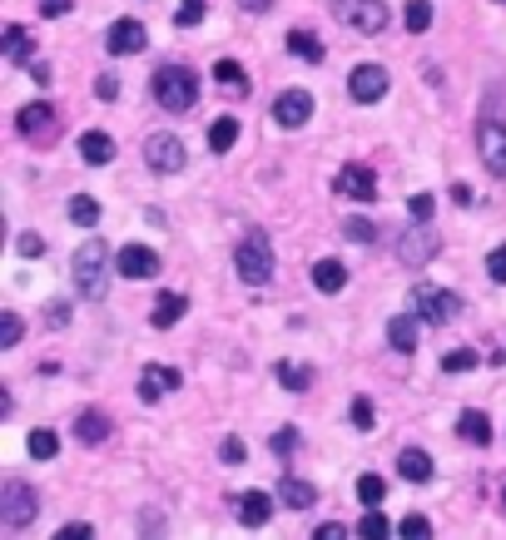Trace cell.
Returning a JSON list of instances; mask_svg holds the SVG:
<instances>
[{"label":"cell","mask_w":506,"mask_h":540,"mask_svg":"<svg viewBox=\"0 0 506 540\" xmlns=\"http://www.w3.org/2000/svg\"><path fill=\"white\" fill-rule=\"evenodd\" d=\"M70 5H75V0H40V15H45V21H60Z\"/></svg>","instance_id":"f907efd6"},{"label":"cell","mask_w":506,"mask_h":540,"mask_svg":"<svg viewBox=\"0 0 506 540\" xmlns=\"http://www.w3.org/2000/svg\"><path fill=\"white\" fill-rule=\"evenodd\" d=\"M338 193H343V199H357V203H373L377 199V174L367 169V164H343Z\"/></svg>","instance_id":"4fadbf2b"},{"label":"cell","mask_w":506,"mask_h":540,"mask_svg":"<svg viewBox=\"0 0 506 540\" xmlns=\"http://www.w3.org/2000/svg\"><path fill=\"white\" fill-rule=\"evenodd\" d=\"M486 278L506 287V244H496L492 253H486Z\"/></svg>","instance_id":"7bdbcfd3"},{"label":"cell","mask_w":506,"mask_h":540,"mask_svg":"<svg viewBox=\"0 0 506 540\" xmlns=\"http://www.w3.org/2000/svg\"><path fill=\"white\" fill-rule=\"evenodd\" d=\"M442 253V234L432 223H412L407 234H398V263L402 268H427Z\"/></svg>","instance_id":"8992f818"},{"label":"cell","mask_w":506,"mask_h":540,"mask_svg":"<svg viewBox=\"0 0 506 540\" xmlns=\"http://www.w3.org/2000/svg\"><path fill=\"white\" fill-rule=\"evenodd\" d=\"M412 313H417L422 322H432V328H442V322H452L457 313H462V297H457L452 287L417 283V287H412Z\"/></svg>","instance_id":"277c9868"},{"label":"cell","mask_w":506,"mask_h":540,"mask_svg":"<svg viewBox=\"0 0 506 540\" xmlns=\"http://www.w3.org/2000/svg\"><path fill=\"white\" fill-rule=\"evenodd\" d=\"M279 501L288 510H308L313 501H318V486H313V481H298V476H283L279 481Z\"/></svg>","instance_id":"44dd1931"},{"label":"cell","mask_w":506,"mask_h":540,"mask_svg":"<svg viewBox=\"0 0 506 540\" xmlns=\"http://www.w3.org/2000/svg\"><path fill=\"white\" fill-rule=\"evenodd\" d=\"M234 268H238V278L253 283V287H263L273 278V248H269V234H263V228H248V234L238 238Z\"/></svg>","instance_id":"3957f363"},{"label":"cell","mask_w":506,"mask_h":540,"mask_svg":"<svg viewBox=\"0 0 506 540\" xmlns=\"http://www.w3.org/2000/svg\"><path fill=\"white\" fill-rule=\"evenodd\" d=\"M357 536H363V540H382V536H392V520L382 516L377 506H367V516L357 520Z\"/></svg>","instance_id":"1f68e13d"},{"label":"cell","mask_w":506,"mask_h":540,"mask_svg":"<svg viewBox=\"0 0 506 540\" xmlns=\"http://www.w3.org/2000/svg\"><path fill=\"white\" fill-rule=\"evenodd\" d=\"M502 501H506V486H502Z\"/></svg>","instance_id":"9f6ffc18"},{"label":"cell","mask_w":506,"mask_h":540,"mask_svg":"<svg viewBox=\"0 0 506 540\" xmlns=\"http://www.w3.org/2000/svg\"><path fill=\"white\" fill-rule=\"evenodd\" d=\"M75 436H80L85 446L109 441V416H105V412H95V407H90V412H80V416H75Z\"/></svg>","instance_id":"d4e9b609"},{"label":"cell","mask_w":506,"mask_h":540,"mask_svg":"<svg viewBox=\"0 0 506 540\" xmlns=\"http://www.w3.org/2000/svg\"><path fill=\"white\" fill-rule=\"evenodd\" d=\"M402 21H407L412 35H427L432 30V5L427 0H407V5H402Z\"/></svg>","instance_id":"4dcf8cb0"},{"label":"cell","mask_w":506,"mask_h":540,"mask_svg":"<svg viewBox=\"0 0 506 540\" xmlns=\"http://www.w3.org/2000/svg\"><path fill=\"white\" fill-rule=\"evenodd\" d=\"M25 446H30V456H35V461H50V456L60 451V436H55V432H45V426H35V432H30V441H25Z\"/></svg>","instance_id":"836d02e7"},{"label":"cell","mask_w":506,"mask_h":540,"mask_svg":"<svg viewBox=\"0 0 506 540\" xmlns=\"http://www.w3.org/2000/svg\"><path fill=\"white\" fill-rule=\"evenodd\" d=\"M398 476H407V481H432V456L422 451V446H407V451H398Z\"/></svg>","instance_id":"603a6c76"},{"label":"cell","mask_w":506,"mask_h":540,"mask_svg":"<svg viewBox=\"0 0 506 540\" xmlns=\"http://www.w3.org/2000/svg\"><path fill=\"white\" fill-rule=\"evenodd\" d=\"M338 21L357 35H382L392 25V11L382 0H338Z\"/></svg>","instance_id":"52a82bcc"},{"label":"cell","mask_w":506,"mask_h":540,"mask_svg":"<svg viewBox=\"0 0 506 540\" xmlns=\"http://www.w3.org/2000/svg\"><path fill=\"white\" fill-rule=\"evenodd\" d=\"M214 80L228 90V95H238V99H244L248 90H253V85H248V74H244V64H238V60H214Z\"/></svg>","instance_id":"4316f807"},{"label":"cell","mask_w":506,"mask_h":540,"mask_svg":"<svg viewBox=\"0 0 506 540\" xmlns=\"http://www.w3.org/2000/svg\"><path fill=\"white\" fill-rule=\"evenodd\" d=\"M140 526H144V530H164V516H159V510H144Z\"/></svg>","instance_id":"db71d44e"},{"label":"cell","mask_w":506,"mask_h":540,"mask_svg":"<svg viewBox=\"0 0 506 540\" xmlns=\"http://www.w3.org/2000/svg\"><path fill=\"white\" fill-rule=\"evenodd\" d=\"M288 50L298 55V60H308V64H323L328 45L318 40V35H313V30H293V35H288Z\"/></svg>","instance_id":"83f0119b"},{"label":"cell","mask_w":506,"mask_h":540,"mask_svg":"<svg viewBox=\"0 0 506 540\" xmlns=\"http://www.w3.org/2000/svg\"><path fill=\"white\" fill-rule=\"evenodd\" d=\"M318 536H347V526H338V520H323V526H318Z\"/></svg>","instance_id":"11a10c76"},{"label":"cell","mask_w":506,"mask_h":540,"mask_svg":"<svg viewBox=\"0 0 506 540\" xmlns=\"http://www.w3.org/2000/svg\"><path fill=\"white\" fill-rule=\"evenodd\" d=\"M234 144H238V119L234 115L214 119V124H209V149H214V154H228Z\"/></svg>","instance_id":"f1b7e54d"},{"label":"cell","mask_w":506,"mask_h":540,"mask_svg":"<svg viewBox=\"0 0 506 540\" xmlns=\"http://www.w3.org/2000/svg\"><path fill=\"white\" fill-rule=\"evenodd\" d=\"M234 516L244 520L248 530L269 526V516H273V496H269V491H244V496H234Z\"/></svg>","instance_id":"9a60e30c"},{"label":"cell","mask_w":506,"mask_h":540,"mask_svg":"<svg viewBox=\"0 0 506 540\" xmlns=\"http://www.w3.org/2000/svg\"><path fill=\"white\" fill-rule=\"evenodd\" d=\"M452 203H462V209H472V189H467V184H452Z\"/></svg>","instance_id":"f5cc1de1"},{"label":"cell","mask_w":506,"mask_h":540,"mask_svg":"<svg viewBox=\"0 0 506 540\" xmlns=\"http://www.w3.org/2000/svg\"><path fill=\"white\" fill-rule=\"evenodd\" d=\"M502 5H506V0H502Z\"/></svg>","instance_id":"6f0895ef"},{"label":"cell","mask_w":506,"mask_h":540,"mask_svg":"<svg viewBox=\"0 0 506 540\" xmlns=\"http://www.w3.org/2000/svg\"><path fill=\"white\" fill-rule=\"evenodd\" d=\"M15 129H21L25 139H45L55 129V109L50 105H25L21 115H15Z\"/></svg>","instance_id":"e0dca14e"},{"label":"cell","mask_w":506,"mask_h":540,"mask_svg":"<svg viewBox=\"0 0 506 540\" xmlns=\"http://www.w3.org/2000/svg\"><path fill=\"white\" fill-rule=\"evenodd\" d=\"M21 332H25L21 313H0V347H15V342H21Z\"/></svg>","instance_id":"ab89813d"},{"label":"cell","mask_w":506,"mask_h":540,"mask_svg":"<svg viewBox=\"0 0 506 540\" xmlns=\"http://www.w3.org/2000/svg\"><path fill=\"white\" fill-rule=\"evenodd\" d=\"M90 536H95L90 520H70V526H60V540H90Z\"/></svg>","instance_id":"7dc6e473"},{"label":"cell","mask_w":506,"mask_h":540,"mask_svg":"<svg viewBox=\"0 0 506 540\" xmlns=\"http://www.w3.org/2000/svg\"><path fill=\"white\" fill-rule=\"evenodd\" d=\"M184 377L174 367H144L140 372V402H159L164 392H179Z\"/></svg>","instance_id":"2e32d148"},{"label":"cell","mask_w":506,"mask_h":540,"mask_svg":"<svg viewBox=\"0 0 506 540\" xmlns=\"http://www.w3.org/2000/svg\"><path fill=\"white\" fill-rule=\"evenodd\" d=\"M45 322H50V328H65V322H70V303H60V297H55L50 313H45Z\"/></svg>","instance_id":"681fc988"},{"label":"cell","mask_w":506,"mask_h":540,"mask_svg":"<svg viewBox=\"0 0 506 540\" xmlns=\"http://www.w3.org/2000/svg\"><path fill=\"white\" fill-rule=\"evenodd\" d=\"M144 45H150V30H144L140 21H115L105 30V50L109 55H140Z\"/></svg>","instance_id":"7c38bea8"},{"label":"cell","mask_w":506,"mask_h":540,"mask_svg":"<svg viewBox=\"0 0 506 540\" xmlns=\"http://www.w3.org/2000/svg\"><path fill=\"white\" fill-rule=\"evenodd\" d=\"M476 347H457V352H447V357H442V372H472L476 367Z\"/></svg>","instance_id":"f35d334b"},{"label":"cell","mask_w":506,"mask_h":540,"mask_svg":"<svg viewBox=\"0 0 506 540\" xmlns=\"http://www.w3.org/2000/svg\"><path fill=\"white\" fill-rule=\"evenodd\" d=\"M308 278H313V287H318V293H343V287H347V268L338 263V258H318Z\"/></svg>","instance_id":"ac0fdd59"},{"label":"cell","mask_w":506,"mask_h":540,"mask_svg":"<svg viewBox=\"0 0 506 540\" xmlns=\"http://www.w3.org/2000/svg\"><path fill=\"white\" fill-rule=\"evenodd\" d=\"M35 516H40V496H35L25 481H5V486H0V526L25 530Z\"/></svg>","instance_id":"5b68a950"},{"label":"cell","mask_w":506,"mask_h":540,"mask_svg":"<svg viewBox=\"0 0 506 540\" xmlns=\"http://www.w3.org/2000/svg\"><path fill=\"white\" fill-rule=\"evenodd\" d=\"M417 322H422L417 313H398V318L388 322V342L398 352H412V347H417Z\"/></svg>","instance_id":"484cf974"},{"label":"cell","mask_w":506,"mask_h":540,"mask_svg":"<svg viewBox=\"0 0 506 540\" xmlns=\"http://www.w3.org/2000/svg\"><path fill=\"white\" fill-rule=\"evenodd\" d=\"M80 159L85 164H109L115 159V139H109L105 129H85V134H80Z\"/></svg>","instance_id":"ffe728a7"},{"label":"cell","mask_w":506,"mask_h":540,"mask_svg":"<svg viewBox=\"0 0 506 540\" xmlns=\"http://www.w3.org/2000/svg\"><path fill=\"white\" fill-rule=\"evenodd\" d=\"M343 238H347V244H373V238H377L373 219H363V213H357V219H347V223H343Z\"/></svg>","instance_id":"8d00e7d4"},{"label":"cell","mask_w":506,"mask_h":540,"mask_svg":"<svg viewBox=\"0 0 506 540\" xmlns=\"http://www.w3.org/2000/svg\"><path fill=\"white\" fill-rule=\"evenodd\" d=\"M144 164H150L154 174H179L184 169L179 134H150V139H144Z\"/></svg>","instance_id":"30bf717a"},{"label":"cell","mask_w":506,"mask_h":540,"mask_svg":"<svg viewBox=\"0 0 506 540\" xmlns=\"http://www.w3.org/2000/svg\"><path fill=\"white\" fill-rule=\"evenodd\" d=\"M457 436L472 446H486L492 441V422H486V412H476V407H467L462 416H457Z\"/></svg>","instance_id":"7402d4cb"},{"label":"cell","mask_w":506,"mask_h":540,"mask_svg":"<svg viewBox=\"0 0 506 540\" xmlns=\"http://www.w3.org/2000/svg\"><path fill=\"white\" fill-rule=\"evenodd\" d=\"M392 74L382 70V64H357L353 74H347V95H353V105H377V99L388 95Z\"/></svg>","instance_id":"9c48e42d"},{"label":"cell","mask_w":506,"mask_h":540,"mask_svg":"<svg viewBox=\"0 0 506 540\" xmlns=\"http://www.w3.org/2000/svg\"><path fill=\"white\" fill-rule=\"evenodd\" d=\"M184 313H189V297H184V293H159V297H154V307H150V322H154V328H174Z\"/></svg>","instance_id":"d6986e66"},{"label":"cell","mask_w":506,"mask_h":540,"mask_svg":"<svg viewBox=\"0 0 506 540\" xmlns=\"http://www.w3.org/2000/svg\"><path fill=\"white\" fill-rule=\"evenodd\" d=\"M269 446H273V456H279V461H288V456L298 451V432H293V426H283V432L269 436Z\"/></svg>","instance_id":"60d3db41"},{"label":"cell","mask_w":506,"mask_h":540,"mask_svg":"<svg viewBox=\"0 0 506 540\" xmlns=\"http://www.w3.org/2000/svg\"><path fill=\"white\" fill-rule=\"evenodd\" d=\"M115 263H119V278H154V273H159V253H154V248H144V244L119 248Z\"/></svg>","instance_id":"5bb4252c"},{"label":"cell","mask_w":506,"mask_h":540,"mask_svg":"<svg viewBox=\"0 0 506 540\" xmlns=\"http://www.w3.org/2000/svg\"><path fill=\"white\" fill-rule=\"evenodd\" d=\"M238 11H248V15H263V11H273V0H238Z\"/></svg>","instance_id":"816d5d0a"},{"label":"cell","mask_w":506,"mask_h":540,"mask_svg":"<svg viewBox=\"0 0 506 540\" xmlns=\"http://www.w3.org/2000/svg\"><path fill=\"white\" fill-rule=\"evenodd\" d=\"M382 496H388V481L382 476H373V471L357 476V501H363V506H382Z\"/></svg>","instance_id":"e575fe53"},{"label":"cell","mask_w":506,"mask_h":540,"mask_svg":"<svg viewBox=\"0 0 506 540\" xmlns=\"http://www.w3.org/2000/svg\"><path fill=\"white\" fill-rule=\"evenodd\" d=\"M476 154H482L492 179H506V129L496 124V119H482V124H476Z\"/></svg>","instance_id":"ba28073f"},{"label":"cell","mask_w":506,"mask_h":540,"mask_svg":"<svg viewBox=\"0 0 506 540\" xmlns=\"http://www.w3.org/2000/svg\"><path fill=\"white\" fill-rule=\"evenodd\" d=\"M347 416H353V426H357V432H373V426H377V412H373V402H367V397H353Z\"/></svg>","instance_id":"74e56055"},{"label":"cell","mask_w":506,"mask_h":540,"mask_svg":"<svg viewBox=\"0 0 506 540\" xmlns=\"http://www.w3.org/2000/svg\"><path fill=\"white\" fill-rule=\"evenodd\" d=\"M432 209H437V199H432V193H412V203H407V213L417 223H427L432 219Z\"/></svg>","instance_id":"ee69618b"},{"label":"cell","mask_w":506,"mask_h":540,"mask_svg":"<svg viewBox=\"0 0 506 540\" xmlns=\"http://www.w3.org/2000/svg\"><path fill=\"white\" fill-rule=\"evenodd\" d=\"M95 95H99V99H119V74H99V80H95Z\"/></svg>","instance_id":"c3c4849f"},{"label":"cell","mask_w":506,"mask_h":540,"mask_svg":"<svg viewBox=\"0 0 506 540\" xmlns=\"http://www.w3.org/2000/svg\"><path fill=\"white\" fill-rule=\"evenodd\" d=\"M219 456H224V467H244V461H248V446L238 441V436H224V441H219Z\"/></svg>","instance_id":"b9f144b4"},{"label":"cell","mask_w":506,"mask_h":540,"mask_svg":"<svg viewBox=\"0 0 506 540\" xmlns=\"http://www.w3.org/2000/svg\"><path fill=\"white\" fill-rule=\"evenodd\" d=\"M150 95L154 105H164L169 115H184V109L199 105V74L189 64H159L150 74Z\"/></svg>","instance_id":"7a4b0ae2"},{"label":"cell","mask_w":506,"mask_h":540,"mask_svg":"<svg viewBox=\"0 0 506 540\" xmlns=\"http://www.w3.org/2000/svg\"><path fill=\"white\" fill-rule=\"evenodd\" d=\"M308 119H313V95H308V90H283V95L273 99V124L303 129Z\"/></svg>","instance_id":"8fae6325"},{"label":"cell","mask_w":506,"mask_h":540,"mask_svg":"<svg viewBox=\"0 0 506 540\" xmlns=\"http://www.w3.org/2000/svg\"><path fill=\"white\" fill-rule=\"evenodd\" d=\"M398 536H432V520H427V516H407V520L398 526Z\"/></svg>","instance_id":"bcb514c9"},{"label":"cell","mask_w":506,"mask_h":540,"mask_svg":"<svg viewBox=\"0 0 506 540\" xmlns=\"http://www.w3.org/2000/svg\"><path fill=\"white\" fill-rule=\"evenodd\" d=\"M204 0H179V11H174V25H179V30H194L199 21H204Z\"/></svg>","instance_id":"d590c367"},{"label":"cell","mask_w":506,"mask_h":540,"mask_svg":"<svg viewBox=\"0 0 506 540\" xmlns=\"http://www.w3.org/2000/svg\"><path fill=\"white\" fill-rule=\"evenodd\" d=\"M5 60L11 64H35L30 60V40H25L21 25H5Z\"/></svg>","instance_id":"f546056e"},{"label":"cell","mask_w":506,"mask_h":540,"mask_svg":"<svg viewBox=\"0 0 506 540\" xmlns=\"http://www.w3.org/2000/svg\"><path fill=\"white\" fill-rule=\"evenodd\" d=\"M15 248H21V258H45V238L40 234H21Z\"/></svg>","instance_id":"f6af8a7d"},{"label":"cell","mask_w":506,"mask_h":540,"mask_svg":"<svg viewBox=\"0 0 506 540\" xmlns=\"http://www.w3.org/2000/svg\"><path fill=\"white\" fill-rule=\"evenodd\" d=\"M70 223H80V228H95V223H99V203L90 199V193H75V199H70Z\"/></svg>","instance_id":"d6a6232c"},{"label":"cell","mask_w":506,"mask_h":540,"mask_svg":"<svg viewBox=\"0 0 506 540\" xmlns=\"http://www.w3.org/2000/svg\"><path fill=\"white\" fill-rule=\"evenodd\" d=\"M273 381H283V387H288V392H308L313 387V367L308 362H273Z\"/></svg>","instance_id":"cb8c5ba5"},{"label":"cell","mask_w":506,"mask_h":540,"mask_svg":"<svg viewBox=\"0 0 506 540\" xmlns=\"http://www.w3.org/2000/svg\"><path fill=\"white\" fill-rule=\"evenodd\" d=\"M115 253H109V244L105 238H90V244H80L75 248V258H70V278H75V287H80V297L85 303H105V293H109V273H115Z\"/></svg>","instance_id":"6da1fadb"}]
</instances>
